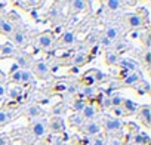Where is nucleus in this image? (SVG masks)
I'll list each match as a JSON object with an SVG mask.
<instances>
[{
	"label": "nucleus",
	"mask_w": 151,
	"mask_h": 145,
	"mask_svg": "<svg viewBox=\"0 0 151 145\" xmlns=\"http://www.w3.org/2000/svg\"><path fill=\"white\" fill-rule=\"evenodd\" d=\"M31 72H33V76H37L39 79H46L50 72L49 64L45 62V61H37V62H34Z\"/></svg>",
	"instance_id": "1"
},
{
	"label": "nucleus",
	"mask_w": 151,
	"mask_h": 145,
	"mask_svg": "<svg viewBox=\"0 0 151 145\" xmlns=\"http://www.w3.org/2000/svg\"><path fill=\"white\" fill-rule=\"evenodd\" d=\"M122 121L116 117H107L104 121V127L107 133H113V132H120L122 130Z\"/></svg>",
	"instance_id": "2"
},
{
	"label": "nucleus",
	"mask_w": 151,
	"mask_h": 145,
	"mask_svg": "<svg viewBox=\"0 0 151 145\" xmlns=\"http://www.w3.org/2000/svg\"><path fill=\"white\" fill-rule=\"evenodd\" d=\"M138 117H139V120L142 121V124L145 127H150L151 126V107L150 105H142L139 108Z\"/></svg>",
	"instance_id": "3"
},
{
	"label": "nucleus",
	"mask_w": 151,
	"mask_h": 145,
	"mask_svg": "<svg viewBox=\"0 0 151 145\" xmlns=\"http://www.w3.org/2000/svg\"><path fill=\"white\" fill-rule=\"evenodd\" d=\"M142 82H144V77H142L141 71H133V72L127 74L123 79V85L124 86H135L136 83H142Z\"/></svg>",
	"instance_id": "4"
},
{
	"label": "nucleus",
	"mask_w": 151,
	"mask_h": 145,
	"mask_svg": "<svg viewBox=\"0 0 151 145\" xmlns=\"http://www.w3.org/2000/svg\"><path fill=\"white\" fill-rule=\"evenodd\" d=\"M31 132H33V135H34L36 138L45 136L46 132H47V123H46V121H42V120L34 121V123L31 124Z\"/></svg>",
	"instance_id": "5"
},
{
	"label": "nucleus",
	"mask_w": 151,
	"mask_h": 145,
	"mask_svg": "<svg viewBox=\"0 0 151 145\" xmlns=\"http://www.w3.org/2000/svg\"><path fill=\"white\" fill-rule=\"evenodd\" d=\"M117 64L124 70V71H130V72H133V71H138V62L136 61H133V59H129V58H119V61H117Z\"/></svg>",
	"instance_id": "6"
},
{
	"label": "nucleus",
	"mask_w": 151,
	"mask_h": 145,
	"mask_svg": "<svg viewBox=\"0 0 151 145\" xmlns=\"http://www.w3.org/2000/svg\"><path fill=\"white\" fill-rule=\"evenodd\" d=\"M124 19H126L127 25L132 27V28H138V27L144 25V19H142V17L139 14H127L124 17Z\"/></svg>",
	"instance_id": "7"
},
{
	"label": "nucleus",
	"mask_w": 151,
	"mask_h": 145,
	"mask_svg": "<svg viewBox=\"0 0 151 145\" xmlns=\"http://www.w3.org/2000/svg\"><path fill=\"white\" fill-rule=\"evenodd\" d=\"M82 132L89 135V136H93V135H98L101 132V124L96 123V121H89L86 124L82 126Z\"/></svg>",
	"instance_id": "8"
},
{
	"label": "nucleus",
	"mask_w": 151,
	"mask_h": 145,
	"mask_svg": "<svg viewBox=\"0 0 151 145\" xmlns=\"http://www.w3.org/2000/svg\"><path fill=\"white\" fill-rule=\"evenodd\" d=\"M86 8H88V2H85V0H74V2L70 3V9L73 14L83 12V11H86Z\"/></svg>",
	"instance_id": "9"
},
{
	"label": "nucleus",
	"mask_w": 151,
	"mask_h": 145,
	"mask_svg": "<svg viewBox=\"0 0 151 145\" xmlns=\"http://www.w3.org/2000/svg\"><path fill=\"white\" fill-rule=\"evenodd\" d=\"M37 43H39V46H40V47H43V49H47V47H50V46H52V43H53V37H52V34H49V33H45V34L39 36V39H37Z\"/></svg>",
	"instance_id": "10"
},
{
	"label": "nucleus",
	"mask_w": 151,
	"mask_h": 145,
	"mask_svg": "<svg viewBox=\"0 0 151 145\" xmlns=\"http://www.w3.org/2000/svg\"><path fill=\"white\" fill-rule=\"evenodd\" d=\"M74 42H76V34H74V31H65V33L62 34L61 40H59V45H61V46H71V45H74Z\"/></svg>",
	"instance_id": "11"
},
{
	"label": "nucleus",
	"mask_w": 151,
	"mask_h": 145,
	"mask_svg": "<svg viewBox=\"0 0 151 145\" xmlns=\"http://www.w3.org/2000/svg\"><path fill=\"white\" fill-rule=\"evenodd\" d=\"M95 114H96V108H95L93 104H86L85 108L82 110V117L86 118V120H91L92 121V118L95 117Z\"/></svg>",
	"instance_id": "12"
},
{
	"label": "nucleus",
	"mask_w": 151,
	"mask_h": 145,
	"mask_svg": "<svg viewBox=\"0 0 151 145\" xmlns=\"http://www.w3.org/2000/svg\"><path fill=\"white\" fill-rule=\"evenodd\" d=\"M88 61H89V58H88V55H86L85 52H79V53H76V55L73 56V65H74V67L85 65Z\"/></svg>",
	"instance_id": "13"
},
{
	"label": "nucleus",
	"mask_w": 151,
	"mask_h": 145,
	"mask_svg": "<svg viewBox=\"0 0 151 145\" xmlns=\"http://www.w3.org/2000/svg\"><path fill=\"white\" fill-rule=\"evenodd\" d=\"M0 31H2L3 34L9 36L14 33V24L8 19H3V18H0Z\"/></svg>",
	"instance_id": "14"
},
{
	"label": "nucleus",
	"mask_w": 151,
	"mask_h": 145,
	"mask_svg": "<svg viewBox=\"0 0 151 145\" xmlns=\"http://www.w3.org/2000/svg\"><path fill=\"white\" fill-rule=\"evenodd\" d=\"M80 83H82L85 88H93V86L96 85V80H95V77L91 74V72L88 71L86 74H83V76H82V79H80Z\"/></svg>",
	"instance_id": "15"
},
{
	"label": "nucleus",
	"mask_w": 151,
	"mask_h": 145,
	"mask_svg": "<svg viewBox=\"0 0 151 145\" xmlns=\"http://www.w3.org/2000/svg\"><path fill=\"white\" fill-rule=\"evenodd\" d=\"M12 39H14V42H15L17 45H19V46H24L25 42H27L25 33L21 31V30H17V31L14 30V33H12Z\"/></svg>",
	"instance_id": "16"
},
{
	"label": "nucleus",
	"mask_w": 151,
	"mask_h": 145,
	"mask_svg": "<svg viewBox=\"0 0 151 145\" xmlns=\"http://www.w3.org/2000/svg\"><path fill=\"white\" fill-rule=\"evenodd\" d=\"M133 142H135V145H150V136L138 132L133 136Z\"/></svg>",
	"instance_id": "17"
},
{
	"label": "nucleus",
	"mask_w": 151,
	"mask_h": 145,
	"mask_svg": "<svg viewBox=\"0 0 151 145\" xmlns=\"http://www.w3.org/2000/svg\"><path fill=\"white\" fill-rule=\"evenodd\" d=\"M15 53V47L11 43H5L3 46H0V56L6 58V56H12Z\"/></svg>",
	"instance_id": "18"
},
{
	"label": "nucleus",
	"mask_w": 151,
	"mask_h": 145,
	"mask_svg": "<svg viewBox=\"0 0 151 145\" xmlns=\"http://www.w3.org/2000/svg\"><path fill=\"white\" fill-rule=\"evenodd\" d=\"M122 107H123L124 113H126V111H127V113H135V111L138 110V105H136L133 101H130V99H123Z\"/></svg>",
	"instance_id": "19"
},
{
	"label": "nucleus",
	"mask_w": 151,
	"mask_h": 145,
	"mask_svg": "<svg viewBox=\"0 0 151 145\" xmlns=\"http://www.w3.org/2000/svg\"><path fill=\"white\" fill-rule=\"evenodd\" d=\"M15 64L19 67V70L22 68V70H28V67H30V62H28V59L25 58V56H22V55H18V56H15Z\"/></svg>",
	"instance_id": "20"
},
{
	"label": "nucleus",
	"mask_w": 151,
	"mask_h": 145,
	"mask_svg": "<svg viewBox=\"0 0 151 145\" xmlns=\"http://www.w3.org/2000/svg\"><path fill=\"white\" fill-rule=\"evenodd\" d=\"M49 127H50L52 132H61V130H62V121H61V118H59V117H53V118L50 120Z\"/></svg>",
	"instance_id": "21"
},
{
	"label": "nucleus",
	"mask_w": 151,
	"mask_h": 145,
	"mask_svg": "<svg viewBox=\"0 0 151 145\" xmlns=\"http://www.w3.org/2000/svg\"><path fill=\"white\" fill-rule=\"evenodd\" d=\"M34 76H33V72L31 70H21V83H30L33 82Z\"/></svg>",
	"instance_id": "22"
},
{
	"label": "nucleus",
	"mask_w": 151,
	"mask_h": 145,
	"mask_svg": "<svg viewBox=\"0 0 151 145\" xmlns=\"http://www.w3.org/2000/svg\"><path fill=\"white\" fill-rule=\"evenodd\" d=\"M105 37L110 39L111 42L116 40V39L119 37V28H117V27H108V28L105 30Z\"/></svg>",
	"instance_id": "23"
},
{
	"label": "nucleus",
	"mask_w": 151,
	"mask_h": 145,
	"mask_svg": "<svg viewBox=\"0 0 151 145\" xmlns=\"http://www.w3.org/2000/svg\"><path fill=\"white\" fill-rule=\"evenodd\" d=\"M117 61H119L117 52H107V53H105V62H107L108 65H116Z\"/></svg>",
	"instance_id": "24"
},
{
	"label": "nucleus",
	"mask_w": 151,
	"mask_h": 145,
	"mask_svg": "<svg viewBox=\"0 0 151 145\" xmlns=\"http://www.w3.org/2000/svg\"><path fill=\"white\" fill-rule=\"evenodd\" d=\"M42 114V110H40V107L39 105H30L28 108H27V116L28 117H39Z\"/></svg>",
	"instance_id": "25"
},
{
	"label": "nucleus",
	"mask_w": 151,
	"mask_h": 145,
	"mask_svg": "<svg viewBox=\"0 0 151 145\" xmlns=\"http://www.w3.org/2000/svg\"><path fill=\"white\" fill-rule=\"evenodd\" d=\"M122 5H123V2H120V0H108V2H105V6L110 11H117Z\"/></svg>",
	"instance_id": "26"
},
{
	"label": "nucleus",
	"mask_w": 151,
	"mask_h": 145,
	"mask_svg": "<svg viewBox=\"0 0 151 145\" xmlns=\"http://www.w3.org/2000/svg\"><path fill=\"white\" fill-rule=\"evenodd\" d=\"M85 105H86V102H85L83 99H79V98H77V99H74V102H73V105H71V107H73V110H74V111L80 113V111L85 108Z\"/></svg>",
	"instance_id": "27"
},
{
	"label": "nucleus",
	"mask_w": 151,
	"mask_h": 145,
	"mask_svg": "<svg viewBox=\"0 0 151 145\" xmlns=\"http://www.w3.org/2000/svg\"><path fill=\"white\" fill-rule=\"evenodd\" d=\"M89 72H91V74L95 77L96 83H98V82H102V80L105 79V74H104L102 71H99V70H89Z\"/></svg>",
	"instance_id": "28"
},
{
	"label": "nucleus",
	"mask_w": 151,
	"mask_h": 145,
	"mask_svg": "<svg viewBox=\"0 0 151 145\" xmlns=\"http://www.w3.org/2000/svg\"><path fill=\"white\" fill-rule=\"evenodd\" d=\"M9 120H11V113H8L5 110H0V126L6 124Z\"/></svg>",
	"instance_id": "29"
},
{
	"label": "nucleus",
	"mask_w": 151,
	"mask_h": 145,
	"mask_svg": "<svg viewBox=\"0 0 151 145\" xmlns=\"http://www.w3.org/2000/svg\"><path fill=\"white\" fill-rule=\"evenodd\" d=\"M6 93L9 95V98H11V99H19V98H21V90H19L18 88L9 89V90H8Z\"/></svg>",
	"instance_id": "30"
},
{
	"label": "nucleus",
	"mask_w": 151,
	"mask_h": 145,
	"mask_svg": "<svg viewBox=\"0 0 151 145\" xmlns=\"http://www.w3.org/2000/svg\"><path fill=\"white\" fill-rule=\"evenodd\" d=\"M110 102H111V108H113V107H122V104H123V98L117 95V96L110 98Z\"/></svg>",
	"instance_id": "31"
},
{
	"label": "nucleus",
	"mask_w": 151,
	"mask_h": 145,
	"mask_svg": "<svg viewBox=\"0 0 151 145\" xmlns=\"http://www.w3.org/2000/svg\"><path fill=\"white\" fill-rule=\"evenodd\" d=\"M11 82L12 83H21V70L15 71L14 74H11Z\"/></svg>",
	"instance_id": "32"
},
{
	"label": "nucleus",
	"mask_w": 151,
	"mask_h": 145,
	"mask_svg": "<svg viewBox=\"0 0 151 145\" xmlns=\"http://www.w3.org/2000/svg\"><path fill=\"white\" fill-rule=\"evenodd\" d=\"M113 114L116 116V118L123 117V116H124V110H123V107H113Z\"/></svg>",
	"instance_id": "33"
},
{
	"label": "nucleus",
	"mask_w": 151,
	"mask_h": 145,
	"mask_svg": "<svg viewBox=\"0 0 151 145\" xmlns=\"http://www.w3.org/2000/svg\"><path fill=\"white\" fill-rule=\"evenodd\" d=\"M144 61H145V65L150 67V64H151V52H150V49L145 50V53H144Z\"/></svg>",
	"instance_id": "34"
},
{
	"label": "nucleus",
	"mask_w": 151,
	"mask_h": 145,
	"mask_svg": "<svg viewBox=\"0 0 151 145\" xmlns=\"http://www.w3.org/2000/svg\"><path fill=\"white\" fill-rule=\"evenodd\" d=\"M71 124L80 127V124H82V117H80V116H74V117L71 118Z\"/></svg>",
	"instance_id": "35"
},
{
	"label": "nucleus",
	"mask_w": 151,
	"mask_h": 145,
	"mask_svg": "<svg viewBox=\"0 0 151 145\" xmlns=\"http://www.w3.org/2000/svg\"><path fill=\"white\" fill-rule=\"evenodd\" d=\"M49 15H50L52 18H58V15H59V9H58V6H52Z\"/></svg>",
	"instance_id": "36"
},
{
	"label": "nucleus",
	"mask_w": 151,
	"mask_h": 145,
	"mask_svg": "<svg viewBox=\"0 0 151 145\" xmlns=\"http://www.w3.org/2000/svg\"><path fill=\"white\" fill-rule=\"evenodd\" d=\"M95 93V88H85L83 89V95L85 96H91V95H93Z\"/></svg>",
	"instance_id": "37"
},
{
	"label": "nucleus",
	"mask_w": 151,
	"mask_h": 145,
	"mask_svg": "<svg viewBox=\"0 0 151 145\" xmlns=\"http://www.w3.org/2000/svg\"><path fill=\"white\" fill-rule=\"evenodd\" d=\"M92 145H105V141H104V138L98 136V138H95V139H93Z\"/></svg>",
	"instance_id": "38"
},
{
	"label": "nucleus",
	"mask_w": 151,
	"mask_h": 145,
	"mask_svg": "<svg viewBox=\"0 0 151 145\" xmlns=\"http://www.w3.org/2000/svg\"><path fill=\"white\" fill-rule=\"evenodd\" d=\"M111 43H113V42H111L110 39H107L105 36H104L102 39H101V45H104L105 47H108V46H111Z\"/></svg>",
	"instance_id": "39"
},
{
	"label": "nucleus",
	"mask_w": 151,
	"mask_h": 145,
	"mask_svg": "<svg viewBox=\"0 0 151 145\" xmlns=\"http://www.w3.org/2000/svg\"><path fill=\"white\" fill-rule=\"evenodd\" d=\"M8 141L9 138L6 135H0V145H8Z\"/></svg>",
	"instance_id": "40"
},
{
	"label": "nucleus",
	"mask_w": 151,
	"mask_h": 145,
	"mask_svg": "<svg viewBox=\"0 0 151 145\" xmlns=\"http://www.w3.org/2000/svg\"><path fill=\"white\" fill-rule=\"evenodd\" d=\"M6 92H8V90H6V86L0 83V98H3V96L6 95Z\"/></svg>",
	"instance_id": "41"
},
{
	"label": "nucleus",
	"mask_w": 151,
	"mask_h": 145,
	"mask_svg": "<svg viewBox=\"0 0 151 145\" xmlns=\"http://www.w3.org/2000/svg\"><path fill=\"white\" fill-rule=\"evenodd\" d=\"M102 107L104 108H111V102H110V98H105L102 101Z\"/></svg>",
	"instance_id": "42"
},
{
	"label": "nucleus",
	"mask_w": 151,
	"mask_h": 145,
	"mask_svg": "<svg viewBox=\"0 0 151 145\" xmlns=\"http://www.w3.org/2000/svg\"><path fill=\"white\" fill-rule=\"evenodd\" d=\"M65 89H67V92H68V93H74L76 90H77V88H76L74 85H71V86H68V88H65Z\"/></svg>",
	"instance_id": "43"
},
{
	"label": "nucleus",
	"mask_w": 151,
	"mask_h": 145,
	"mask_svg": "<svg viewBox=\"0 0 151 145\" xmlns=\"http://www.w3.org/2000/svg\"><path fill=\"white\" fill-rule=\"evenodd\" d=\"M18 70H19V67L14 62V64H12V67H11V71H9V72H11V74H14V72H15V71H18Z\"/></svg>",
	"instance_id": "44"
},
{
	"label": "nucleus",
	"mask_w": 151,
	"mask_h": 145,
	"mask_svg": "<svg viewBox=\"0 0 151 145\" xmlns=\"http://www.w3.org/2000/svg\"><path fill=\"white\" fill-rule=\"evenodd\" d=\"M6 5H8L6 2H0V11H2V9H3L5 6H6Z\"/></svg>",
	"instance_id": "45"
},
{
	"label": "nucleus",
	"mask_w": 151,
	"mask_h": 145,
	"mask_svg": "<svg viewBox=\"0 0 151 145\" xmlns=\"http://www.w3.org/2000/svg\"><path fill=\"white\" fill-rule=\"evenodd\" d=\"M0 76H2V72H0Z\"/></svg>",
	"instance_id": "46"
}]
</instances>
